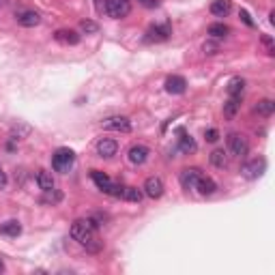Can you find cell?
<instances>
[{
	"instance_id": "1",
	"label": "cell",
	"mask_w": 275,
	"mask_h": 275,
	"mask_svg": "<svg viewBox=\"0 0 275 275\" xmlns=\"http://www.w3.org/2000/svg\"><path fill=\"white\" fill-rule=\"evenodd\" d=\"M71 236L78 241L80 245H84L88 252H99L101 250V241L97 236V226L93 219H78L71 226Z\"/></svg>"
},
{
	"instance_id": "2",
	"label": "cell",
	"mask_w": 275,
	"mask_h": 275,
	"mask_svg": "<svg viewBox=\"0 0 275 275\" xmlns=\"http://www.w3.org/2000/svg\"><path fill=\"white\" fill-rule=\"evenodd\" d=\"M73 161H75V153L71 148H58L56 153L52 155V168L56 172H69Z\"/></svg>"
},
{
	"instance_id": "3",
	"label": "cell",
	"mask_w": 275,
	"mask_h": 275,
	"mask_svg": "<svg viewBox=\"0 0 275 275\" xmlns=\"http://www.w3.org/2000/svg\"><path fill=\"white\" fill-rule=\"evenodd\" d=\"M228 148L234 157H245L250 153V142L243 133H230L228 136Z\"/></svg>"
},
{
	"instance_id": "4",
	"label": "cell",
	"mask_w": 275,
	"mask_h": 275,
	"mask_svg": "<svg viewBox=\"0 0 275 275\" xmlns=\"http://www.w3.org/2000/svg\"><path fill=\"white\" fill-rule=\"evenodd\" d=\"M129 11H131V4H129V0H107V2H106V13L110 15L112 20L127 18Z\"/></svg>"
},
{
	"instance_id": "5",
	"label": "cell",
	"mask_w": 275,
	"mask_h": 275,
	"mask_svg": "<svg viewBox=\"0 0 275 275\" xmlns=\"http://www.w3.org/2000/svg\"><path fill=\"white\" fill-rule=\"evenodd\" d=\"M101 125H104V129H107V131H121V133L131 131V121H129L127 116H110V118H106Z\"/></svg>"
},
{
	"instance_id": "6",
	"label": "cell",
	"mask_w": 275,
	"mask_h": 275,
	"mask_svg": "<svg viewBox=\"0 0 275 275\" xmlns=\"http://www.w3.org/2000/svg\"><path fill=\"white\" fill-rule=\"evenodd\" d=\"M172 35V28L170 24H159V26H150L147 30V37H144V41L147 43H159V41H166L168 37Z\"/></svg>"
},
{
	"instance_id": "7",
	"label": "cell",
	"mask_w": 275,
	"mask_h": 275,
	"mask_svg": "<svg viewBox=\"0 0 275 275\" xmlns=\"http://www.w3.org/2000/svg\"><path fill=\"white\" fill-rule=\"evenodd\" d=\"M144 193H147L148 198H153V200L161 198L164 196V181H161L159 176H148V179L144 181Z\"/></svg>"
},
{
	"instance_id": "8",
	"label": "cell",
	"mask_w": 275,
	"mask_h": 275,
	"mask_svg": "<svg viewBox=\"0 0 275 275\" xmlns=\"http://www.w3.org/2000/svg\"><path fill=\"white\" fill-rule=\"evenodd\" d=\"M97 153H99V157H104V159L114 157V155L118 153V142L112 138H101L99 142H97Z\"/></svg>"
},
{
	"instance_id": "9",
	"label": "cell",
	"mask_w": 275,
	"mask_h": 275,
	"mask_svg": "<svg viewBox=\"0 0 275 275\" xmlns=\"http://www.w3.org/2000/svg\"><path fill=\"white\" fill-rule=\"evenodd\" d=\"M200 176H202L200 168H185V170L181 172V185H183V190H187V191L196 190V183H198Z\"/></svg>"
},
{
	"instance_id": "10",
	"label": "cell",
	"mask_w": 275,
	"mask_h": 275,
	"mask_svg": "<svg viewBox=\"0 0 275 275\" xmlns=\"http://www.w3.org/2000/svg\"><path fill=\"white\" fill-rule=\"evenodd\" d=\"M265 159H252V161H247V164L241 168V172H243V176L245 179H258V176L265 172Z\"/></svg>"
},
{
	"instance_id": "11",
	"label": "cell",
	"mask_w": 275,
	"mask_h": 275,
	"mask_svg": "<svg viewBox=\"0 0 275 275\" xmlns=\"http://www.w3.org/2000/svg\"><path fill=\"white\" fill-rule=\"evenodd\" d=\"M148 155H150V150L144 147V144H133V147L129 148L127 157H129V161H131L133 166H142L144 161L148 159Z\"/></svg>"
},
{
	"instance_id": "12",
	"label": "cell",
	"mask_w": 275,
	"mask_h": 275,
	"mask_svg": "<svg viewBox=\"0 0 275 275\" xmlns=\"http://www.w3.org/2000/svg\"><path fill=\"white\" fill-rule=\"evenodd\" d=\"M187 88V82L183 75H170L168 80H166V90H168L170 95H183Z\"/></svg>"
},
{
	"instance_id": "13",
	"label": "cell",
	"mask_w": 275,
	"mask_h": 275,
	"mask_svg": "<svg viewBox=\"0 0 275 275\" xmlns=\"http://www.w3.org/2000/svg\"><path fill=\"white\" fill-rule=\"evenodd\" d=\"M54 39L58 43H64V45H78L80 43V35L75 30H69V28H61L54 32Z\"/></svg>"
},
{
	"instance_id": "14",
	"label": "cell",
	"mask_w": 275,
	"mask_h": 275,
	"mask_svg": "<svg viewBox=\"0 0 275 275\" xmlns=\"http://www.w3.org/2000/svg\"><path fill=\"white\" fill-rule=\"evenodd\" d=\"M196 190L200 191V196H213L215 191H217V183H215L211 176H200L198 179V183H196Z\"/></svg>"
},
{
	"instance_id": "15",
	"label": "cell",
	"mask_w": 275,
	"mask_h": 275,
	"mask_svg": "<svg viewBox=\"0 0 275 275\" xmlns=\"http://www.w3.org/2000/svg\"><path fill=\"white\" fill-rule=\"evenodd\" d=\"M233 11V2L230 0H213L211 2V13L215 18H226Z\"/></svg>"
},
{
	"instance_id": "16",
	"label": "cell",
	"mask_w": 275,
	"mask_h": 275,
	"mask_svg": "<svg viewBox=\"0 0 275 275\" xmlns=\"http://www.w3.org/2000/svg\"><path fill=\"white\" fill-rule=\"evenodd\" d=\"M39 21H41V15L37 13V11H24V13L18 15V24L26 26V28H32V26H37Z\"/></svg>"
},
{
	"instance_id": "17",
	"label": "cell",
	"mask_w": 275,
	"mask_h": 275,
	"mask_svg": "<svg viewBox=\"0 0 275 275\" xmlns=\"http://www.w3.org/2000/svg\"><path fill=\"white\" fill-rule=\"evenodd\" d=\"M90 179L95 181V185L99 187V190L104 191V193L107 191V187L112 185V179L106 174V172H101V170H93V172H90Z\"/></svg>"
},
{
	"instance_id": "18",
	"label": "cell",
	"mask_w": 275,
	"mask_h": 275,
	"mask_svg": "<svg viewBox=\"0 0 275 275\" xmlns=\"http://www.w3.org/2000/svg\"><path fill=\"white\" fill-rule=\"evenodd\" d=\"M228 97H243V90H245V80L243 78H239V75H236V78H233L228 82Z\"/></svg>"
},
{
	"instance_id": "19",
	"label": "cell",
	"mask_w": 275,
	"mask_h": 275,
	"mask_svg": "<svg viewBox=\"0 0 275 275\" xmlns=\"http://www.w3.org/2000/svg\"><path fill=\"white\" fill-rule=\"evenodd\" d=\"M181 138H179V148L183 150V153H196V148H198V144L193 142V138L191 136H187L185 131L181 129Z\"/></svg>"
},
{
	"instance_id": "20",
	"label": "cell",
	"mask_w": 275,
	"mask_h": 275,
	"mask_svg": "<svg viewBox=\"0 0 275 275\" xmlns=\"http://www.w3.org/2000/svg\"><path fill=\"white\" fill-rule=\"evenodd\" d=\"M37 185H39V190L47 191V190H54V179L52 174L47 170H39L37 172Z\"/></svg>"
},
{
	"instance_id": "21",
	"label": "cell",
	"mask_w": 275,
	"mask_h": 275,
	"mask_svg": "<svg viewBox=\"0 0 275 275\" xmlns=\"http://www.w3.org/2000/svg\"><path fill=\"white\" fill-rule=\"evenodd\" d=\"M239 107H241V97H230V99L224 104V116L234 118L236 112H239Z\"/></svg>"
},
{
	"instance_id": "22",
	"label": "cell",
	"mask_w": 275,
	"mask_h": 275,
	"mask_svg": "<svg viewBox=\"0 0 275 275\" xmlns=\"http://www.w3.org/2000/svg\"><path fill=\"white\" fill-rule=\"evenodd\" d=\"M0 233L7 234V236H18L21 233V224L18 222V219H11V222H4L2 226H0Z\"/></svg>"
},
{
	"instance_id": "23",
	"label": "cell",
	"mask_w": 275,
	"mask_h": 275,
	"mask_svg": "<svg viewBox=\"0 0 275 275\" xmlns=\"http://www.w3.org/2000/svg\"><path fill=\"white\" fill-rule=\"evenodd\" d=\"M254 110H256L260 116H271L273 112H275V101H271V99H262V101H258V104H256Z\"/></svg>"
},
{
	"instance_id": "24",
	"label": "cell",
	"mask_w": 275,
	"mask_h": 275,
	"mask_svg": "<svg viewBox=\"0 0 275 275\" xmlns=\"http://www.w3.org/2000/svg\"><path fill=\"white\" fill-rule=\"evenodd\" d=\"M211 164L215 168H226V164H228V159H226V153L222 148H215L211 153Z\"/></svg>"
},
{
	"instance_id": "25",
	"label": "cell",
	"mask_w": 275,
	"mask_h": 275,
	"mask_svg": "<svg viewBox=\"0 0 275 275\" xmlns=\"http://www.w3.org/2000/svg\"><path fill=\"white\" fill-rule=\"evenodd\" d=\"M207 32H209L211 37H215V39H222V37H226V35L230 32V28H228L226 24H211Z\"/></svg>"
},
{
	"instance_id": "26",
	"label": "cell",
	"mask_w": 275,
	"mask_h": 275,
	"mask_svg": "<svg viewBox=\"0 0 275 275\" xmlns=\"http://www.w3.org/2000/svg\"><path fill=\"white\" fill-rule=\"evenodd\" d=\"M123 198L129 200V202H140V200H142V190H138V187H125Z\"/></svg>"
},
{
	"instance_id": "27",
	"label": "cell",
	"mask_w": 275,
	"mask_h": 275,
	"mask_svg": "<svg viewBox=\"0 0 275 275\" xmlns=\"http://www.w3.org/2000/svg\"><path fill=\"white\" fill-rule=\"evenodd\" d=\"M61 200H63V193L56 191V190H47L45 191V198H43V202H52V204H56V202H61Z\"/></svg>"
},
{
	"instance_id": "28",
	"label": "cell",
	"mask_w": 275,
	"mask_h": 275,
	"mask_svg": "<svg viewBox=\"0 0 275 275\" xmlns=\"http://www.w3.org/2000/svg\"><path fill=\"white\" fill-rule=\"evenodd\" d=\"M80 28H82L86 35H93V32L99 30V26H97L95 21H90V20H82V21H80Z\"/></svg>"
},
{
	"instance_id": "29",
	"label": "cell",
	"mask_w": 275,
	"mask_h": 275,
	"mask_svg": "<svg viewBox=\"0 0 275 275\" xmlns=\"http://www.w3.org/2000/svg\"><path fill=\"white\" fill-rule=\"evenodd\" d=\"M202 52L207 54V56H213V54H217L219 52V43H215V41H207L202 45Z\"/></svg>"
},
{
	"instance_id": "30",
	"label": "cell",
	"mask_w": 275,
	"mask_h": 275,
	"mask_svg": "<svg viewBox=\"0 0 275 275\" xmlns=\"http://www.w3.org/2000/svg\"><path fill=\"white\" fill-rule=\"evenodd\" d=\"M262 45L267 47V54H269V56H273V54H275V45H273V39H271L269 35H262Z\"/></svg>"
},
{
	"instance_id": "31",
	"label": "cell",
	"mask_w": 275,
	"mask_h": 275,
	"mask_svg": "<svg viewBox=\"0 0 275 275\" xmlns=\"http://www.w3.org/2000/svg\"><path fill=\"white\" fill-rule=\"evenodd\" d=\"M204 138H207V142H217V140H219V131H217V129H207V131H204Z\"/></svg>"
},
{
	"instance_id": "32",
	"label": "cell",
	"mask_w": 275,
	"mask_h": 275,
	"mask_svg": "<svg viewBox=\"0 0 275 275\" xmlns=\"http://www.w3.org/2000/svg\"><path fill=\"white\" fill-rule=\"evenodd\" d=\"M142 7H147V9H155L159 4V0H138Z\"/></svg>"
},
{
	"instance_id": "33",
	"label": "cell",
	"mask_w": 275,
	"mask_h": 275,
	"mask_svg": "<svg viewBox=\"0 0 275 275\" xmlns=\"http://www.w3.org/2000/svg\"><path fill=\"white\" fill-rule=\"evenodd\" d=\"M241 20H243L247 26H254V21H252V18H250V13H247V11H241Z\"/></svg>"
},
{
	"instance_id": "34",
	"label": "cell",
	"mask_w": 275,
	"mask_h": 275,
	"mask_svg": "<svg viewBox=\"0 0 275 275\" xmlns=\"http://www.w3.org/2000/svg\"><path fill=\"white\" fill-rule=\"evenodd\" d=\"M7 187V174L2 172V168H0V190H4Z\"/></svg>"
},
{
	"instance_id": "35",
	"label": "cell",
	"mask_w": 275,
	"mask_h": 275,
	"mask_svg": "<svg viewBox=\"0 0 275 275\" xmlns=\"http://www.w3.org/2000/svg\"><path fill=\"white\" fill-rule=\"evenodd\" d=\"M0 271H4V265H2V260H0Z\"/></svg>"
}]
</instances>
